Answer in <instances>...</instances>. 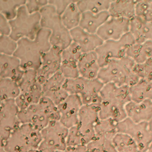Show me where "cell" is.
Returning a JSON list of instances; mask_svg holds the SVG:
<instances>
[{
    "mask_svg": "<svg viewBox=\"0 0 152 152\" xmlns=\"http://www.w3.org/2000/svg\"><path fill=\"white\" fill-rule=\"evenodd\" d=\"M50 35L49 30L41 28L34 39L23 38L16 42L13 55L19 59L23 70H37L42 56L52 47Z\"/></svg>",
    "mask_w": 152,
    "mask_h": 152,
    "instance_id": "1",
    "label": "cell"
},
{
    "mask_svg": "<svg viewBox=\"0 0 152 152\" xmlns=\"http://www.w3.org/2000/svg\"><path fill=\"white\" fill-rule=\"evenodd\" d=\"M100 98L99 119H111L119 122L126 118L125 106L131 100L129 87L104 84L100 91Z\"/></svg>",
    "mask_w": 152,
    "mask_h": 152,
    "instance_id": "2",
    "label": "cell"
},
{
    "mask_svg": "<svg viewBox=\"0 0 152 152\" xmlns=\"http://www.w3.org/2000/svg\"><path fill=\"white\" fill-rule=\"evenodd\" d=\"M18 119L21 124H29L42 131L50 121H59V113L57 106L49 99L42 96L37 103L20 110Z\"/></svg>",
    "mask_w": 152,
    "mask_h": 152,
    "instance_id": "3",
    "label": "cell"
},
{
    "mask_svg": "<svg viewBox=\"0 0 152 152\" xmlns=\"http://www.w3.org/2000/svg\"><path fill=\"white\" fill-rule=\"evenodd\" d=\"M135 64L128 56L113 61L100 68L97 78L104 84L113 83L118 86L131 87L140 80L134 72Z\"/></svg>",
    "mask_w": 152,
    "mask_h": 152,
    "instance_id": "4",
    "label": "cell"
},
{
    "mask_svg": "<svg viewBox=\"0 0 152 152\" xmlns=\"http://www.w3.org/2000/svg\"><path fill=\"white\" fill-rule=\"evenodd\" d=\"M40 27L50 31V43L52 46L57 47L64 50L72 43L70 31L62 24L61 16L55 8L48 4L41 9Z\"/></svg>",
    "mask_w": 152,
    "mask_h": 152,
    "instance_id": "5",
    "label": "cell"
},
{
    "mask_svg": "<svg viewBox=\"0 0 152 152\" xmlns=\"http://www.w3.org/2000/svg\"><path fill=\"white\" fill-rule=\"evenodd\" d=\"M104 84L98 78L86 79L81 77L66 78L63 88L69 95H78L83 104L99 105L100 91Z\"/></svg>",
    "mask_w": 152,
    "mask_h": 152,
    "instance_id": "6",
    "label": "cell"
},
{
    "mask_svg": "<svg viewBox=\"0 0 152 152\" xmlns=\"http://www.w3.org/2000/svg\"><path fill=\"white\" fill-rule=\"evenodd\" d=\"M42 140L40 131L27 124H21L4 141L7 152H28L38 148Z\"/></svg>",
    "mask_w": 152,
    "mask_h": 152,
    "instance_id": "7",
    "label": "cell"
},
{
    "mask_svg": "<svg viewBox=\"0 0 152 152\" xmlns=\"http://www.w3.org/2000/svg\"><path fill=\"white\" fill-rule=\"evenodd\" d=\"M10 26V37L17 42L23 38L33 39L41 28L39 12L29 14L24 5L17 10L15 18L9 21Z\"/></svg>",
    "mask_w": 152,
    "mask_h": 152,
    "instance_id": "8",
    "label": "cell"
},
{
    "mask_svg": "<svg viewBox=\"0 0 152 152\" xmlns=\"http://www.w3.org/2000/svg\"><path fill=\"white\" fill-rule=\"evenodd\" d=\"M17 84L20 92L15 99V102L19 110L24 109L39 102L43 96L42 87L37 79L36 70H24Z\"/></svg>",
    "mask_w": 152,
    "mask_h": 152,
    "instance_id": "9",
    "label": "cell"
},
{
    "mask_svg": "<svg viewBox=\"0 0 152 152\" xmlns=\"http://www.w3.org/2000/svg\"><path fill=\"white\" fill-rule=\"evenodd\" d=\"M135 42L134 38L129 32L119 40L103 42L95 50L100 67L126 57L128 48Z\"/></svg>",
    "mask_w": 152,
    "mask_h": 152,
    "instance_id": "10",
    "label": "cell"
},
{
    "mask_svg": "<svg viewBox=\"0 0 152 152\" xmlns=\"http://www.w3.org/2000/svg\"><path fill=\"white\" fill-rule=\"evenodd\" d=\"M68 129L59 121H50L40 131L42 140L38 149L41 152H56L66 147Z\"/></svg>",
    "mask_w": 152,
    "mask_h": 152,
    "instance_id": "11",
    "label": "cell"
},
{
    "mask_svg": "<svg viewBox=\"0 0 152 152\" xmlns=\"http://www.w3.org/2000/svg\"><path fill=\"white\" fill-rule=\"evenodd\" d=\"M117 132L129 135L137 144L140 152L144 151L152 143V131L148 122H134L128 118L117 123Z\"/></svg>",
    "mask_w": 152,
    "mask_h": 152,
    "instance_id": "12",
    "label": "cell"
},
{
    "mask_svg": "<svg viewBox=\"0 0 152 152\" xmlns=\"http://www.w3.org/2000/svg\"><path fill=\"white\" fill-rule=\"evenodd\" d=\"M19 110L14 99L1 102L0 138L3 140H6L21 124L18 119Z\"/></svg>",
    "mask_w": 152,
    "mask_h": 152,
    "instance_id": "13",
    "label": "cell"
},
{
    "mask_svg": "<svg viewBox=\"0 0 152 152\" xmlns=\"http://www.w3.org/2000/svg\"><path fill=\"white\" fill-rule=\"evenodd\" d=\"M62 50L57 47L52 46L42 56L40 66L36 71L37 79L41 84L60 70Z\"/></svg>",
    "mask_w": 152,
    "mask_h": 152,
    "instance_id": "14",
    "label": "cell"
},
{
    "mask_svg": "<svg viewBox=\"0 0 152 152\" xmlns=\"http://www.w3.org/2000/svg\"><path fill=\"white\" fill-rule=\"evenodd\" d=\"M83 103L78 95H69L59 104L58 109L59 113V121L68 129L75 125L78 121V114Z\"/></svg>",
    "mask_w": 152,
    "mask_h": 152,
    "instance_id": "15",
    "label": "cell"
},
{
    "mask_svg": "<svg viewBox=\"0 0 152 152\" xmlns=\"http://www.w3.org/2000/svg\"><path fill=\"white\" fill-rule=\"evenodd\" d=\"M129 20L110 17L96 34L103 41L117 40L129 31Z\"/></svg>",
    "mask_w": 152,
    "mask_h": 152,
    "instance_id": "16",
    "label": "cell"
},
{
    "mask_svg": "<svg viewBox=\"0 0 152 152\" xmlns=\"http://www.w3.org/2000/svg\"><path fill=\"white\" fill-rule=\"evenodd\" d=\"M83 53L78 46L72 42L62 50L60 72L65 78H75L79 77L78 63Z\"/></svg>",
    "mask_w": 152,
    "mask_h": 152,
    "instance_id": "17",
    "label": "cell"
},
{
    "mask_svg": "<svg viewBox=\"0 0 152 152\" xmlns=\"http://www.w3.org/2000/svg\"><path fill=\"white\" fill-rule=\"evenodd\" d=\"M72 42L75 43L83 53L95 50L103 43L97 34L90 33L78 27L70 30Z\"/></svg>",
    "mask_w": 152,
    "mask_h": 152,
    "instance_id": "18",
    "label": "cell"
},
{
    "mask_svg": "<svg viewBox=\"0 0 152 152\" xmlns=\"http://www.w3.org/2000/svg\"><path fill=\"white\" fill-rule=\"evenodd\" d=\"M94 126L78 122L68 128L66 137L67 147L87 145L94 137Z\"/></svg>",
    "mask_w": 152,
    "mask_h": 152,
    "instance_id": "19",
    "label": "cell"
},
{
    "mask_svg": "<svg viewBox=\"0 0 152 152\" xmlns=\"http://www.w3.org/2000/svg\"><path fill=\"white\" fill-rule=\"evenodd\" d=\"M126 118L134 122H148L152 118V102L145 100L140 102L131 100L125 106Z\"/></svg>",
    "mask_w": 152,
    "mask_h": 152,
    "instance_id": "20",
    "label": "cell"
},
{
    "mask_svg": "<svg viewBox=\"0 0 152 152\" xmlns=\"http://www.w3.org/2000/svg\"><path fill=\"white\" fill-rule=\"evenodd\" d=\"M24 70L19 59L13 55L0 54V77L18 82Z\"/></svg>",
    "mask_w": 152,
    "mask_h": 152,
    "instance_id": "21",
    "label": "cell"
},
{
    "mask_svg": "<svg viewBox=\"0 0 152 152\" xmlns=\"http://www.w3.org/2000/svg\"><path fill=\"white\" fill-rule=\"evenodd\" d=\"M100 68L95 52L83 53L78 63L80 77L90 80L97 78Z\"/></svg>",
    "mask_w": 152,
    "mask_h": 152,
    "instance_id": "22",
    "label": "cell"
},
{
    "mask_svg": "<svg viewBox=\"0 0 152 152\" xmlns=\"http://www.w3.org/2000/svg\"><path fill=\"white\" fill-rule=\"evenodd\" d=\"M137 43L152 40V21H144L135 16L129 21V31Z\"/></svg>",
    "mask_w": 152,
    "mask_h": 152,
    "instance_id": "23",
    "label": "cell"
},
{
    "mask_svg": "<svg viewBox=\"0 0 152 152\" xmlns=\"http://www.w3.org/2000/svg\"><path fill=\"white\" fill-rule=\"evenodd\" d=\"M136 1H111L108 12L110 17L131 20L135 15Z\"/></svg>",
    "mask_w": 152,
    "mask_h": 152,
    "instance_id": "24",
    "label": "cell"
},
{
    "mask_svg": "<svg viewBox=\"0 0 152 152\" xmlns=\"http://www.w3.org/2000/svg\"><path fill=\"white\" fill-rule=\"evenodd\" d=\"M109 17L108 11L98 14L81 13L79 27L87 32L96 34L98 30Z\"/></svg>",
    "mask_w": 152,
    "mask_h": 152,
    "instance_id": "25",
    "label": "cell"
},
{
    "mask_svg": "<svg viewBox=\"0 0 152 152\" xmlns=\"http://www.w3.org/2000/svg\"><path fill=\"white\" fill-rule=\"evenodd\" d=\"M126 56L135 64H141L152 59V40H146L142 43L135 42L128 48Z\"/></svg>",
    "mask_w": 152,
    "mask_h": 152,
    "instance_id": "26",
    "label": "cell"
},
{
    "mask_svg": "<svg viewBox=\"0 0 152 152\" xmlns=\"http://www.w3.org/2000/svg\"><path fill=\"white\" fill-rule=\"evenodd\" d=\"M129 93L132 101L140 102L149 100L152 102V81L140 80L129 87Z\"/></svg>",
    "mask_w": 152,
    "mask_h": 152,
    "instance_id": "27",
    "label": "cell"
},
{
    "mask_svg": "<svg viewBox=\"0 0 152 152\" xmlns=\"http://www.w3.org/2000/svg\"><path fill=\"white\" fill-rule=\"evenodd\" d=\"M81 16V12L76 4V1H72L61 15V19L64 26L70 31L79 27Z\"/></svg>",
    "mask_w": 152,
    "mask_h": 152,
    "instance_id": "28",
    "label": "cell"
},
{
    "mask_svg": "<svg viewBox=\"0 0 152 152\" xmlns=\"http://www.w3.org/2000/svg\"><path fill=\"white\" fill-rule=\"evenodd\" d=\"M111 1L109 0H81L76 1V4L81 13L98 14L108 11Z\"/></svg>",
    "mask_w": 152,
    "mask_h": 152,
    "instance_id": "29",
    "label": "cell"
},
{
    "mask_svg": "<svg viewBox=\"0 0 152 152\" xmlns=\"http://www.w3.org/2000/svg\"><path fill=\"white\" fill-rule=\"evenodd\" d=\"M117 123L111 119H99L94 125L95 137L112 140L118 133Z\"/></svg>",
    "mask_w": 152,
    "mask_h": 152,
    "instance_id": "30",
    "label": "cell"
},
{
    "mask_svg": "<svg viewBox=\"0 0 152 152\" xmlns=\"http://www.w3.org/2000/svg\"><path fill=\"white\" fill-rule=\"evenodd\" d=\"M112 142L117 152H140L135 142L125 134L118 132Z\"/></svg>",
    "mask_w": 152,
    "mask_h": 152,
    "instance_id": "31",
    "label": "cell"
},
{
    "mask_svg": "<svg viewBox=\"0 0 152 152\" xmlns=\"http://www.w3.org/2000/svg\"><path fill=\"white\" fill-rule=\"evenodd\" d=\"M65 79L60 71L55 73L42 84L43 96L47 97L62 90Z\"/></svg>",
    "mask_w": 152,
    "mask_h": 152,
    "instance_id": "32",
    "label": "cell"
},
{
    "mask_svg": "<svg viewBox=\"0 0 152 152\" xmlns=\"http://www.w3.org/2000/svg\"><path fill=\"white\" fill-rule=\"evenodd\" d=\"M17 83L0 77V101L14 99L19 94Z\"/></svg>",
    "mask_w": 152,
    "mask_h": 152,
    "instance_id": "33",
    "label": "cell"
},
{
    "mask_svg": "<svg viewBox=\"0 0 152 152\" xmlns=\"http://www.w3.org/2000/svg\"><path fill=\"white\" fill-rule=\"evenodd\" d=\"M25 2L23 0H0V14L8 21H11L16 16L18 9Z\"/></svg>",
    "mask_w": 152,
    "mask_h": 152,
    "instance_id": "34",
    "label": "cell"
},
{
    "mask_svg": "<svg viewBox=\"0 0 152 152\" xmlns=\"http://www.w3.org/2000/svg\"><path fill=\"white\" fill-rule=\"evenodd\" d=\"M86 152H117L112 140L97 137L86 145Z\"/></svg>",
    "mask_w": 152,
    "mask_h": 152,
    "instance_id": "35",
    "label": "cell"
},
{
    "mask_svg": "<svg viewBox=\"0 0 152 152\" xmlns=\"http://www.w3.org/2000/svg\"><path fill=\"white\" fill-rule=\"evenodd\" d=\"M135 16L144 21H152V0L136 1Z\"/></svg>",
    "mask_w": 152,
    "mask_h": 152,
    "instance_id": "36",
    "label": "cell"
},
{
    "mask_svg": "<svg viewBox=\"0 0 152 152\" xmlns=\"http://www.w3.org/2000/svg\"><path fill=\"white\" fill-rule=\"evenodd\" d=\"M134 72L140 80L147 81H152V59H149L141 64H135Z\"/></svg>",
    "mask_w": 152,
    "mask_h": 152,
    "instance_id": "37",
    "label": "cell"
},
{
    "mask_svg": "<svg viewBox=\"0 0 152 152\" xmlns=\"http://www.w3.org/2000/svg\"><path fill=\"white\" fill-rule=\"evenodd\" d=\"M17 43L8 36L0 37V54L13 55Z\"/></svg>",
    "mask_w": 152,
    "mask_h": 152,
    "instance_id": "38",
    "label": "cell"
},
{
    "mask_svg": "<svg viewBox=\"0 0 152 152\" xmlns=\"http://www.w3.org/2000/svg\"><path fill=\"white\" fill-rule=\"evenodd\" d=\"M48 4L46 0H28L26 1L24 6L29 14L39 12L42 8Z\"/></svg>",
    "mask_w": 152,
    "mask_h": 152,
    "instance_id": "39",
    "label": "cell"
},
{
    "mask_svg": "<svg viewBox=\"0 0 152 152\" xmlns=\"http://www.w3.org/2000/svg\"><path fill=\"white\" fill-rule=\"evenodd\" d=\"M72 1L71 0H50L48 1V4L52 5L61 16Z\"/></svg>",
    "mask_w": 152,
    "mask_h": 152,
    "instance_id": "40",
    "label": "cell"
},
{
    "mask_svg": "<svg viewBox=\"0 0 152 152\" xmlns=\"http://www.w3.org/2000/svg\"><path fill=\"white\" fill-rule=\"evenodd\" d=\"M10 26L9 21L0 14V37L3 36H10Z\"/></svg>",
    "mask_w": 152,
    "mask_h": 152,
    "instance_id": "41",
    "label": "cell"
},
{
    "mask_svg": "<svg viewBox=\"0 0 152 152\" xmlns=\"http://www.w3.org/2000/svg\"><path fill=\"white\" fill-rule=\"evenodd\" d=\"M56 152H86V145L67 147L64 150Z\"/></svg>",
    "mask_w": 152,
    "mask_h": 152,
    "instance_id": "42",
    "label": "cell"
},
{
    "mask_svg": "<svg viewBox=\"0 0 152 152\" xmlns=\"http://www.w3.org/2000/svg\"><path fill=\"white\" fill-rule=\"evenodd\" d=\"M0 152H7L4 148V140L0 138Z\"/></svg>",
    "mask_w": 152,
    "mask_h": 152,
    "instance_id": "43",
    "label": "cell"
},
{
    "mask_svg": "<svg viewBox=\"0 0 152 152\" xmlns=\"http://www.w3.org/2000/svg\"><path fill=\"white\" fill-rule=\"evenodd\" d=\"M143 152H152V143L150 145V146Z\"/></svg>",
    "mask_w": 152,
    "mask_h": 152,
    "instance_id": "44",
    "label": "cell"
},
{
    "mask_svg": "<svg viewBox=\"0 0 152 152\" xmlns=\"http://www.w3.org/2000/svg\"><path fill=\"white\" fill-rule=\"evenodd\" d=\"M148 125H149V128H150V130L152 131V118L150 119V121L148 122Z\"/></svg>",
    "mask_w": 152,
    "mask_h": 152,
    "instance_id": "45",
    "label": "cell"
},
{
    "mask_svg": "<svg viewBox=\"0 0 152 152\" xmlns=\"http://www.w3.org/2000/svg\"><path fill=\"white\" fill-rule=\"evenodd\" d=\"M28 152H41L38 148H36V149H33V150H31L30 151H28Z\"/></svg>",
    "mask_w": 152,
    "mask_h": 152,
    "instance_id": "46",
    "label": "cell"
},
{
    "mask_svg": "<svg viewBox=\"0 0 152 152\" xmlns=\"http://www.w3.org/2000/svg\"><path fill=\"white\" fill-rule=\"evenodd\" d=\"M1 101H0V104H1Z\"/></svg>",
    "mask_w": 152,
    "mask_h": 152,
    "instance_id": "47",
    "label": "cell"
}]
</instances>
